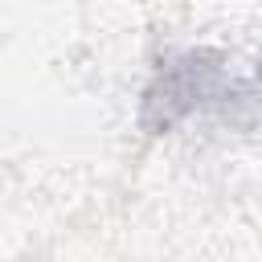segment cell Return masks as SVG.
Wrapping results in <instances>:
<instances>
[{
	"instance_id": "6da1fadb",
	"label": "cell",
	"mask_w": 262,
	"mask_h": 262,
	"mask_svg": "<svg viewBox=\"0 0 262 262\" xmlns=\"http://www.w3.org/2000/svg\"><path fill=\"white\" fill-rule=\"evenodd\" d=\"M213 123L225 131H262V57L217 41L164 45L135 102V127L151 139Z\"/></svg>"
}]
</instances>
